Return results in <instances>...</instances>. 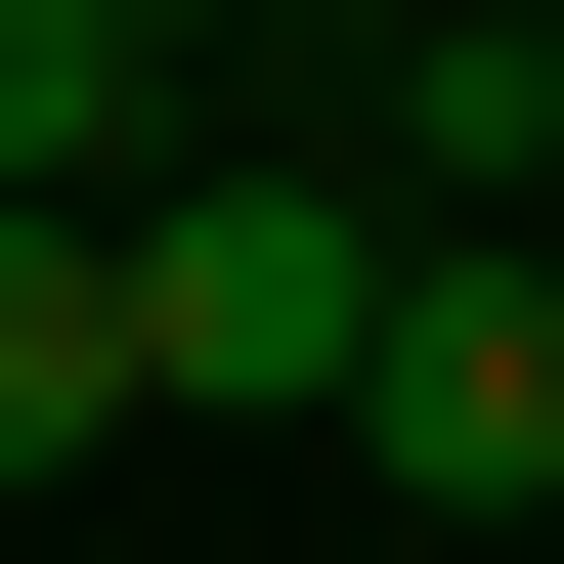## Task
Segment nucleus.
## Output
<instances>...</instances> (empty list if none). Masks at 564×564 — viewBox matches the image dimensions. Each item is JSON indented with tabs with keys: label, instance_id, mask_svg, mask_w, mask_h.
I'll list each match as a JSON object with an SVG mask.
<instances>
[{
	"label": "nucleus",
	"instance_id": "nucleus-6",
	"mask_svg": "<svg viewBox=\"0 0 564 564\" xmlns=\"http://www.w3.org/2000/svg\"><path fill=\"white\" fill-rule=\"evenodd\" d=\"M174 44H261V0H174Z\"/></svg>",
	"mask_w": 564,
	"mask_h": 564
},
{
	"label": "nucleus",
	"instance_id": "nucleus-4",
	"mask_svg": "<svg viewBox=\"0 0 564 564\" xmlns=\"http://www.w3.org/2000/svg\"><path fill=\"white\" fill-rule=\"evenodd\" d=\"M217 131V44H174V0H0V217H131Z\"/></svg>",
	"mask_w": 564,
	"mask_h": 564
},
{
	"label": "nucleus",
	"instance_id": "nucleus-3",
	"mask_svg": "<svg viewBox=\"0 0 564 564\" xmlns=\"http://www.w3.org/2000/svg\"><path fill=\"white\" fill-rule=\"evenodd\" d=\"M348 131L391 217H564V0H348Z\"/></svg>",
	"mask_w": 564,
	"mask_h": 564
},
{
	"label": "nucleus",
	"instance_id": "nucleus-5",
	"mask_svg": "<svg viewBox=\"0 0 564 564\" xmlns=\"http://www.w3.org/2000/svg\"><path fill=\"white\" fill-rule=\"evenodd\" d=\"M174 348H131V217H0V478H44V434H131Z\"/></svg>",
	"mask_w": 564,
	"mask_h": 564
},
{
	"label": "nucleus",
	"instance_id": "nucleus-2",
	"mask_svg": "<svg viewBox=\"0 0 564 564\" xmlns=\"http://www.w3.org/2000/svg\"><path fill=\"white\" fill-rule=\"evenodd\" d=\"M348 478L391 521H564V217H391V348H348Z\"/></svg>",
	"mask_w": 564,
	"mask_h": 564
},
{
	"label": "nucleus",
	"instance_id": "nucleus-1",
	"mask_svg": "<svg viewBox=\"0 0 564 564\" xmlns=\"http://www.w3.org/2000/svg\"><path fill=\"white\" fill-rule=\"evenodd\" d=\"M131 348H174V434H348V348H391V131H174L131 174Z\"/></svg>",
	"mask_w": 564,
	"mask_h": 564
}]
</instances>
